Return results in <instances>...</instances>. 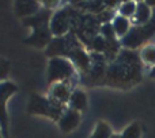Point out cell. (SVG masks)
<instances>
[{
	"mask_svg": "<svg viewBox=\"0 0 155 138\" xmlns=\"http://www.w3.org/2000/svg\"><path fill=\"white\" fill-rule=\"evenodd\" d=\"M29 112L49 117L53 119H60V117L63 115V106L52 102L51 99H45L40 95H33L30 98Z\"/></svg>",
	"mask_w": 155,
	"mask_h": 138,
	"instance_id": "cell-1",
	"label": "cell"
},
{
	"mask_svg": "<svg viewBox=\"0 0 155 138\" xmlns=\"http://www.w3.org/2000/svg\"><path fill=\"white\" fill-rule=\"evenodd\" d=\"M75 71L68 60L61 57H53L48 65V80L49 83H64L74 76Z\"/></svg>",
	"mask_w": 155,
	"mask_h": 138,
	"instance_id": "cell-2",
	"label": "cell"
},
{
	"mask_svg": "<svg viewBox=\"0 0 155 138\" xmlns=\"http://www.w3.org/2000/svg\"><path fill=\"white\" fill-rule=\"evenodd\" d=\"M16 92V85L11 81L0 83V129L4 137L8 136V115H7V100Z\"/></svg>",
	"mask_w": 155,
	"mask_h": 138,
	"instance_id": "cell-3",
	"label": "cell"
},
{
	"mask_svg": "<svg viewBox=\"0 0 155 138\" xmlns=\"http://www.w3.org/2000/svg\"><path fill=\"white\" fill-rule=\"evenodd\" d=\"M70 22L71 16L68 10H59L49 22V30H51L52 35H54L56 38L63 37L70 29Z\"/></svg>",
	"mask_w": 155,
	"mask_h": 138,
	"instance_id": "cell-4",
	"label": "cell"
},
{
	"mask_svg": "<svg viewBox=\"0 0 155 138\" xmlns=\"http://www.w3.org/2000/svg\"><path fill=\"white\" fill-rule=\"evenodd\" d=\"M75 49L78 48H75V45H74L72 39L70 37H59L51 41V43L48 45V49H46V53L49 56H52V58H53V57L64 56V54L70 56V53L74 52Z\"/></svg>",
	"mask_w": 155,
	"mask_h": 138,
	"instance_id": "cell-5",
	"label": "cell"
},
{
	"mask_svg": "<svg viewBox=\"0 0 155 138\" xmlns=\"http://www.w3.org/2000/svg\"><path fill=\"white\" fill-rule=\"evenodd\" d=\"M80 123V112L75 111V110L70 108L65 112H63V115L59 119V127L63 133H71L79 126Z\"/></svg>",
	"mask_w": 155,
	"mask_h": 138,
	"instance_id": "cell-6",
	"label": "cell"
},
{
	"mask_svg": "<svg viewBox=\"0 0 155 138\" xmlns=\"http://www.w3.org/2000/svg\"><path fill=\"white\" fill-rule=\"evenodd\" d=\"M71 93L72 92L70 91V87L65 83H56L51 88V100L63 106L65 102H70Z\"/></svg>",
	"mask_w": 155,
	"mask_h": 138,
	"instance_id": "cell-7",
	"label": "cell"
},
{
	"mask_svg": "<svg viewBox=\"0 0 155 138\" xmlns=\"http://www.w3.org/2000/svg\"><path fill=\"white\" fill-rule=\"evenodd\" d=\"M51 30H49L48 26L45 27H41V29H37L34 30L33 35H30V38L26 39V43L29 45H33V46H37V48H42L45 46L46 43H51Z\"/></svg>",
	"mask_w": 155,
	"mask_h": 138,
	"instance_id": "cell-8",
	"label": "cell"
},
{
	"mask_svg": "<svg viewBox=\"0 0 155 138\" xmlns=\"http://www.w3.org/2000/svg\"><path fill=\"white\" fill-rule=\"evenodd\" d=\"M40 11L38 2H16L15 12L21 18H30Z\"/></svg>",
	"mask_w": 155,
	"mask_h": 138,
	"instance_id": "cell-9",
	"label": "cell"
},
{
	"mask_svg": "<svg viewBox=\"0 0 155 138\" xmlns=\"http://www.w3.org/2000/svg\"><path fill=\"white\" fill-rule=\"evenodd\" d=\"M70 106L72 110H75L78 112H82L87 108V96L83 91L75 89L71 93L70 98Z\"/></svg>",
	"mask_w": 155,
	"mask_h": 138,
	"instance_id": "cell-10",
	"label": "cell"
},
{
	"mask_svg": "<svg viewBox=\"0 0 155 138\" xmlns=\"http://www.w3.org/2000/svg\"><path fill=\"white\" fill-rule=\"evenodd\" d=\"M146 38V34L140 29H134L123 38V43L127 48H135V46L140 45L142 41Z\"/></svg>",
	"mask_w": 155,
	"mask_h": 138,
	"instance_id": "cell-11",
	"label": "cell"
},
{
	"mask_svg": "<svg viewBox=\"0 0 155 138\" xmlns=\"http://www.w3.org/2000/svg\"><path fill=\"white\" fill-rule=\"evenodd\" d=\"M112 26H113V30H114L116 35H118V37H125L129 30V20L127 18H124V16L118 15L114 18Z\"/></svg>",
	"mask_w": 155,
	"mask_h": 138,
	"instance_id": "cell-12",
	"label": "cell"
},
{
	"mask_svg": "<svg viewBox=\"0 0 155 138\" xmlns=\"http://www.w3.org/2000/svg\"><path fill=\"white\" fill-rule=\"evenodd\" d=\"M70 57L74 60V62L82 69H88V65H90V58L82 50V49H75L74 52L70 53Z\"/></svg>",
	"mask_w": 155,
	"mask_h": 138,
	"instance_id": "cell-13",
	"label": "cell"
},
{
	"mask_svg": "<svg viewBox=\"0 0 155 138\" xmlns=\"http://www.w3.org/2000/svg\"><path fill=\"white\" fill-rule=\"evenodd\" d=\"M150 7H148L146 3H139L136 7V12H135V18L134 20L136 22L137 24H142V23H146V22L150 19Z\"/></svg>",
	"mask_w": 155,
	"mask_h": 138,
	"instance_id": "cell-14",
	"label": "cell"
},
{
	"mask_svg": "<svg viewBox=\"0 0 155 138\" xmlns=\"http://www.w3.org/2000/svg\"><path fill=\"white\" fill-rule=\"evenodd\" d=\"M112 136L113 134H112L110 126L105 122H98L95 130H94V133L91 134L90 138H110Z\"/></svg>",
	"mask_w": 155,
	"mask_h": 138,
	"instance_id": "cell-15",
	"label": "cell"
},
{
	"mask_svg": "<svg viewBox=\"0 0 155 138\" xmlns=\"http://www.w3.org/2000/svg\"><path fill=\"white\" fill-rule=\"evenodd\" d=\"M140 134H142V131H140L139 123H132L123 131L120 138H140Z\"/></svg>",
	"mask_w": 155,
	"mask_h": 138,
	"instance_id": "cell-16",
	"label": "cell"
},
{
	"mask_svg": "<svg viewBox=\"0 0 155 138\" xmlns=\"http://www.w3.org/2000/svg\"><path fill=\"white\" fill-rule=\"evenodd\" d=\"M136 7L137 4L134 2H127L124 4H121L120 7V14L124 18H129V16H134L135 12H136Z\"/></svg>",
	"mask_w": 155,
	"mask_h": 138,
	"instance_id": "cell-17",
	"label": "cell"
},
{
	"mask_svg": "<svg viewBox=\"0 0 155 138\" xmlns=\"http://www.w3.org/2000/svg\"><path fill=\"white\" fill-rule=\"evenodd\" d=\"M142 60L146 64H155V46H146L142 50Z\"/></svg>",
	"mask_w": 155,
	"mask_h": 138,
	"instance_id": "cell-18",
	"label": "cell"
},
{
	"mask_svg": "<svg viewBox=\"0 0 155 138\" xmlns=\"http://www.w3.org/2000/svg\"><path fill=\"white\" fill-rule=\"evenodd\" d=\"M93 48L95 49L97 52H104L107 49V42L106 39H105L104 37H101V35H97L95 38H94L93 41Z\"/></svg>",
	"mask_w": 155,
	"mask_h": 138,
	"instance_id": "cell-19",
	"label": "cell"
},
{
	"mask_svg": "<svg viewBox=\"0 0 155 138\" xmlns=\"http://www.w3.org/2000/svg\"><path fill=\"white\" fill-rule=\"evenodd\" d=\"M0 138H2V129H0Z\"/></svg>",
	"mask_w": 155,
	"mask_h": 138,
	"instance_id": "cell-20",
	"label": "cell"
}]
</instances>
